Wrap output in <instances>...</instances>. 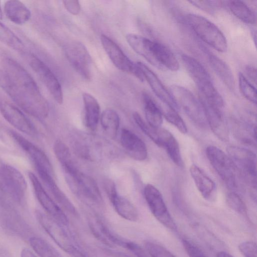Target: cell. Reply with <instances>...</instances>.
I'll return each instance as SVG.
<instances>
[{"label":"cell","mask_w":257,"mask_h":257,"mask_svg":"<svg viewBox=\"0 0 257 257\" xmlns=\"http://www.w3.org/2000/svg\"><path fill=\"white\" fill-rule=\"evenodd\" d=\"M0 87L22 109L39 119L49 112V104L34 79L17 61L8 56L2 59Z\"/></svg>","instance_id":"obj_1"},{"label":"cell","mask_w":257,"mask_h":257,"mask_svg":"<svg viewBox=\"0 0 257 257\" xmlns=\"http://www.w3.org/2000/svg\"><path fill=\"white\" fill-rule=\"evenodd\" d=\"M186 20L192 30L204 42L219 52L227 51L226 39L214 24L206 18L195 14H188Z\"/></svg>","instance_id":"obj_2"},{"label":"cell","mask_w":257,"mask_h":257,"mask_svg":"<svg viewBox=\"0 0 257 257\" xmlns=\"http://www.w3.org/2000/svg\"><path fill=\"white\" fill-rule=\"evenodd\" d=\"M206 155L211 165L224 183L230 188L235 189L238 170L228 155L214 146L206 148Z\"/></svg>","instance_id":"obj_3"},{"label":"cell","mask_w":257,"mask_h":257,"mask_svg":"<svg viewBox=\"0 0 257 257\" xmlns=\"http://www.w3.org/2000/svg\"><path fill=\"white\" fill-rule=\"evenodd\" d=\"M37 219L49 236L64 251L71 254L80 249L72 234L66 229V226L40 212L37 213Z\"/></svg>","instance_id":"obj_4"},{"label":"cell","mask_w":257,"mask_h":257,"mask_svg":"<svg viewBox=\"0 0 257 257\" xmlns=\"http://www.w3.org/2000/svg\"><path fill=\"white\" fill-rule=\"evenodd\" d=\"M170 93L174 99L195 124L206 126L207 123L202 106L199 100L188 89L179 85H172Z\"/></svg>","instance_id":"obj_5"},{"label":"cell","mask_w":257,"mask_h":257,"mask_svg":"<svg viewBox=\"0 0 257 257\" xmlns=\"http://www.w3.org/2000/svg\"><path fill=\"white\" fill-rule=\"evenodd\" d=\"M144 194L146 202L154 216L167 228L175 231L176 224L170 214L160 191L154 185L148 184Z\"/></svg>","instance_id":"obj_6"},{"label":"cell","mask_w":257,"mask_h":257,"mask_svg":"<svg viewBox=\"0 0 257 257\" xmlns=\"http://www.w3.org/2000/svg\"><path fill=\"white\" fill-rule=\"evenodd\" d=\"M100 41L109 59L119 70L133 74L140 80H145L143 74L137 63L131 61L121 48L107 36L102 34Z\"/></svg>","instance_id":"obj_7"},{"label":"cell","mask_w":257,"mask_h":257,"mask_svg":"<svg viewBox=\"0 0 257 257\" xmlns=\"http://www.w3.org/2000/svg\"><path fill=\"white\" fill-rule=\"evenodd\" d=\"M64 53L76 72L85 79L90 80L92 61L85 46L78 41L71 42L65 47Z\"/></svg>","instance_id":"obj_8"},{"label":"cell","mask_w":257,"mask_h":257,"mask_svg":"<svg viewBox=\"0 0 257 257\" xmlns=\"http://www.w3.org/2000/svg\"><path fill=\"white\" fill-rule=\"evenodd\" d=\"M29 64L54 99L58 103L62 104L63 100L62 88L51 70L43 61L33 54L30 57Z\"/></svg>","instance_id":"obj_9"},{"label":"cell","mask_w":257,"mask_h":257,"mask_svg":"<svg viewBox=\"0 0 257 257\" xmlns=\"http://www.w3.org/2000/svg\"><path fill=\"white\" fill-rule=\"evenodd\" d=\"M29 177L38 201L49 216L61 225L67 226L69 220L67 216L59 206L48 194L36 176L30 172Z\"/></svg>","instance_id":"obj_10"},{"label":"cell","mask_w":257,"mask_h":257,"mask_svg":"<svg viewBox=\"0 0 257 257\" xmlns=\"http://www.w3.org/2000/svg\"><path fill=\"white\" fill-rule=\"evenodd\" d=\"M0 112L5 119L18 130L34 136L37 130L28 117L15 105L0 93Z\"/></svg>","instance_id":"obj_11"},{"label":"cell","mask_w":257,"mask_h":257,"mask_svg":"<svg viewBox=\"0 0 257 257\" xmlns=\"http://www.w3.org/2000/svg\"><path fill=\"white\" fill-rule=\"evenodd\" d=\"M227 153L237 169L249 178L252 183L256 184L255 154L248 149L235 146L228 147Z\"/></svg>","instance_id":"obj_12"},{"label":"cell","mask_w":257,"mask_h":257,"mask_svg":"<svg viewBox=\"0 0 257 257\" xmlns=\"http://www.w3.org/2000/svg\"><path fill=\"white\" fill-rule=\"evenodd\" d=\"M10 135L32 159L36 168L43 170L53 176V166L42 150L16 131H11Z\"/></svg>","instance_id":"obj_13"},{"label":"cell","mask_w":257,"mask_h":257,"mask_svg":"<svg viewBox=\"0 0 257 257\" xmlns=\"http://www.w3.org/2000/svg\"><path fill=\"white\" fill-rule=\"evenodd\" d=\"M1 184L9 191L14 197L22 198L27 190V182L21 173L15 167L3 165L0 167Z\"/></svg>","instance_id":"obj_14"},{"label":"cell","mask_w":257,"mask_h":257,"mask_svg":"<svg viewBox=\"0 0 257 257\" xmlns=\"http://www.w3.org/2000/svg\"><path fill=\"white\" fill-rule=\"evenodd\" d=\"M199 100L204 110L207 123L212 132L222 141L227 142L229 140V130L223 110L209 104L200 96Z\"/></svg>","instance_id":"obj_15"},{"label":"cell","mask_w":257,"mask_h":257,"mask_svg":"<svg viewBox=\"0 0 257 257\" xmlns=\"http://www.w3.org/2000/svg\"><path fill=\"white\" fill-rule=\"evenodd\" d=\"M137 64L143 74L144 79L147 80L152 91L162 103L178 111L180 108L178 104L157 75L144 63L138 62Z\"/></svg>","instance_id":"obj_16"},{"label":"cell","mask_w":257,"mask_h":257,"mask_svg":"<svg viewBox=\"0 0 257 257\" xmlns=\"http://www.w3.org/2000/svg\"><path fill=\"white\" fill-rule=\"evenodd\" d=\"M181 58L186 69L197 85L199 92H205L214 86L210 75L198 61L186 54L182 55Z\"/></svg>","instance_id":"obj_17"},{"label":"cell","mask_w":257,"mask_h":257,"mask_svg":"<svg viewBox=\"0 0 257 257\" xmlns=\"http://www.w3.org/2000/svg\"><path fill=\"white\" fill-rule=\"evenodd\" d=\"M88 226L93 235L109 247H123L125 238L113 232L100 218L95 216L88 220Z\"/></svg>","instance_id":"obj_18"},{"label":"cell","mask_w":257,"mask_h":257,"mask_svg":"<svg viewBox=\"0 0 257 257\" xmlns=\"http://www.w3.org/2000/svg\"><path fill=\"white\" fill-rule=\"evenodd\" d=\"M120 143L126 153L133 159L143 161L148 157V150L143 141L136 134L126 128L120 133Z\"/></svg>","instance_id":"obj_19"},{"label":"cell","mask_w":257,"mask_h":257,"mask_svg":"<svg viewBox=\"0 0 257 257\" xmlns=\"http://www.w3.org/2000/svg\"><path fill=\"white\" fill-rule=\"evenodd\" d=\"M189 172L197 189L203 198L210 202L214 201L216 198V186L213 180L195 164L190 166Z\"/></svg>","instance_id":"obj_20"},{"label":"cell","mask_w":257,"mask_h":257,"mask_svg":"<svg viewBox=\"0 0 257 257\" xmlns=\"http://www.w3.org/2000/svg\"><path fill=\"white\" fill-rule=\"evenodd\" d=\"M36 170L42 181L55 200L68 212L77 216L78 213L75 206L58 186L53 176L43 170L38 168Z\"/></svg>","instance_id":"obj_21"},{"label":"cell","mask_w":257,"mask_h":257,"mask_svg":"<svg viewBox=\"0 0 257 257\" xmlns=\"http://www.w3.org/2000/svg\"><path fill=\"white\" fill-rule=\"evenodd\" d=\"M126 39L134 51L151 64L160 69L156 58L154 41L134 34H127Z\"/></svg>","instance_id":"obj_22"},{"label":"cell","mask_w":257,"mask_h":257,"mask_svg":"<svg viewBox=\"0 0 257 257\" xmlns=\"http://www.w3.org/2000/svg\"><path fill=\"white\" fill-rule=\"evenodd\" d=\"M82 97L84 104L83 123L89 130L95 131L100 116L99 104L95 98L89 93H84Z\"/></svg>","instance_id":"obj_23"},{"label":"cell","mask_w":257,"mask_h":257,"mask_svg":"<svg viewBox=\"0 0 257 257\" xmlns=\"http://www.w3.org/2000/svg\"><path fill=\"white\" fill-rule=\"evenodd\" d=\"M207 52L209 63L220 80L230 90L234 88L235 81L232 71L227 64L217 56Z\"/></svg>","instance_id":"obj_24"},{"label":"cell","mask_w":257,"mask_h":257,"mask_svg":"<svg viewBox=\"0 0 257 257\" xmlns=\"http://www.w3.org/2000/svg\"><path fill=\"white\" fill-rule=\"evenodd\" d=\"M108 198L114 210L119 216L130 221L138 220V210L128 199L119 195L117 191L109 196Z\"/></svg>","instance_id":"obj_25"},{"label":"cell","mask_w":257,"mask_h":257,"mask_svg":"<svg viewBox=\"0 0 257 257\" xmlns=\"http://www.w3.org/2000/svg\"><path fill=\"white\" fill-rule=\"evenodd\" d=\"M78 195H83L97 203L102 202V196L95 180L90 176L79 171L78 175Z\"/></svg>","instance_id":"obj_26"},{"label":"cell","mask_w":257,"mask_h":257,"mask_svg":"<svg viewBox=\"0 0 257 257\" xmlns=\"http://www.w3.org/2000/svg\"><path fill=\"white\" fill-rule=\"evenodd\" d=\"M4 10L7 17L13 23L22 25L30 19L31 13L28 7L19 1H8L5 4Z\"/></svg>","instance_id":"obj_27"},{"label":"cell","mask_w":257,"mask_h":257,"mask_svg":"<svg viewBox=\"0 0 257 257\" xmlns=\"http://www.w3.org/2000/svg\"><path fill=\"white\" fill-rule=\"evenodd\" d=\"M156 58L161 70L178 71L179 63L174 54L164 45L154 42Z\"/></svg>","instance_id":"obj_28"},{"label":"cell","mask_w":257,"mask_h":257,"mask_svg":"<svg viewBox=\"0 0 257 257\" xmlns=\"http://www.w3.org/2000/svg\"><path fill=\"white\" fill-rule=\"evenodd\" d=\"M143 99L148 124L154 127H161L163 122V116L159 106L147 93L143 94Z\"/></svg>","instance_id":"obj_29"},{"label":"cell","mask_w":257,"mask_h":257,"mask_svg":"<svg viewBox=\"0 0 257 257\" xmlns=\"http://www.w3.org/2000/svg\"><path fill=\"white\" fill-rule=\"evenodd\" d=\"M100 123L105 133L110 138H116L120 120L117 113L113 109H105L100 116Z\"/></svg>","instance_id":"obj_30"},{"label":"cell","mask_w":257,"mask_h":257,"mask_svg":"<svg viewBox=\"0 0 257 257\" xmlns=\"http://www.w3.org/2000/svg\"><path fill=\"white\" fill-rule=\"evenodd\" d=\"M228 7L232 14L240 20L248 24H254L256 17L254 12L243 2L231 1Z\"/></svg>","instance_id":"obj_31"},{"label":"cell","mask_w":257,"mask_h":257,"mask_svg":"<svg viewBox=\"0 0 257 257\" xmlns=\"http://www.w3.org/2000/svg\"><path fill=\"white\" fill-rule=\"evenodd\" d=\"M29 242L40 257H63L54 247L40 237H32Z\"/></svg>","instance_id":"obj_32"},{"label":"cell","mask_w":257,"mask_h":257,"mask_svg":"<svg viewBox=\"0 0 257 257\" xmlns=\"http://www.w3.org/2000/svg\"><path fill=\"white\" fill-rule=\"evenodd\" d=\"M163 116L172 125L175 126L180 132L183 134L187 133V126L178 113V111L174 108L163 103V106L160 107Z\"/></svg>","instance_id":"obj_33"},{"label":"cell","mask_w":257,"mask_h":257,"mask_svg":"<svg viewBox=\"0 0 257 257\" xmlns=\"http://www.w3.org/2000/svg\"><path fill=\"white\" fill-rule=\"evenodd\" d=\"M0 41L18 51H22L24 45L21 40L8 27L0 22Z\"/></svg>","instance_id":"obj_34"},{"label":"cell","mask_w":257,"mask_h":257,"mask_svg":"<svg viewBox=\"0 0 257 257\" xmlns=\"http://www.w3.org/2000/svg\"><path fill=\"white\" fill-rule=\"evenodd\" d=\"M53 150L62 167L74 165L68 147L62 141L57 140L54 144Z\"/></svg>","instance_id":"obj_35"},{"label":"cell","mask_w":257,"mask_h":257,"mask_svg":"<svg viewBox=\"0 0 257 257\" xmlns=\"http://www.w3.org/2000/svg\"><path fill=\"white\" fill-rule=\"evenodd\" d=\"M238 84L240 90L244 97L252 103L256 104L255 87L241 72L238 74Z\"/></svg>","instance_id":"obj_36"},{"label":"cell","mask_w":257,"mask_h":257,"mask_svg":"<svg viewBox=\"0 0 257 257\" xmlns=\"http://www.w3.org/2000/svg\"><path fill=\"white\" fill-rule=\"evenodd\" d=\"M226 202L232 210L244 216H247L246 205L241 198L236 193L231 192L226 196Z\"/></svg>","instance_id":"obj_37"},{"label":"cell","mask_w":257,"mask_h":257,"mask_svg":"<svg viewBox=\"0 0 257 257\" xmlns=\"http://www.w3.org/2000/svg\"><path fill=\"white\" fill-rule=\"evenodd\" d=\"M144 245L150 257H176L168 249L156 242L148 240Z\"/></svg>","instance_id":"obj_38"},{"label":"cell","mask_w":257,"mask_h":257,"mask_svg":"<svg viewBox=\"0 0 257 257\" xmlns=\"http://www.w3.org/2000/svg\"><path fill=\"white\" fill-rule=\"evenodd\" d=\"M182 244L189 257H209L191 241L183 238Z\"/></svg>","instance_id":"obj_39"},{"label":"cell","mask_w":257,"mask_h":257,"mask_svg":"<svg viewBox=\"0 0 257 257\" xmlns=\"http://www.w3.org/2000/svg\"><path fill=\"white\" fill-rule=\"evenodd\" d=\"M219 1H189L192 5L210 14H213L216 8L220 5Z\"/></svg>","instance_id":"obj_40"},{"label":"cell","mask_w":257,"mask_h":257,"mask_svg":"<svg viewBox=\"0 0 257 257\" xmlns=\"http://www.w3.org/2000/svg\"><path fill=\"white\" fill-rule=\"evenodd\" d=\"M238 248L244 257H257L256 244L253 241L242 242L239 244Z\"/></svg>","instance_id":"obj_41"},{"label":"cell","mask_w":257,"mask_h":257,"mask_svg":"<svg viewBox=\"0 0 257 257\" xmlns=\"http://www.w3.org/2000/svg\"><path fill=\"white\" fill-rule=\"evenodd\" d=\"M137 257H150L146 250L134 241L126 239L123 247Z\"/></svg>","instance_id":"obj_42"},{"label":"cell","mask_w":257,"mask_h":257,"mask_svg":"<svg viewBox=\"0 0 257 257\" xmlns=\"http://www.w3.org/2000/svg\"><path fill=\"white\" fill-rule=\"evenodd\" d=\"M66 9L71 14L77 15L80 11V5L79 1L70 0L63 1Z\"/></svg>","instance_id":"obj_43"},{"label":"cell","mask_w":257,"mask_h":257,"mask_svg":"<svg viewBox=\"0 0 257 257\" xmlns=\"http://www.w3.org/2000/svg\"><path fill=\"white\" fill-rule=\"evenodd\" d=\"M245 73L249 79L255 84L256 81V68L252 66L248 65L245 68Z\"/></svg>","instance_id":"obj_44"},{"label":"cell","mask_w":257,"mask_h":257,"mask_svg":"<svg viewBox=\"0 0 257 257\" xmlns=\"http://www.w3.org/2000/svg\"><path fill=\"white\" fill-rule=\"evenodd\" d=\"M21 257H37L30 249L25 248L21 251Z\"/></svg>","instance_id":"obj_45"},{"label":"cell","mask_w":257,"mask_h":257,"mask_svg":"<svg viewBox=\"0 0 257 257\" xmlns=\"http://www.w3.org/2000/svg\"><path fill=\"white\" fill-rule=\"evenodd\" d=\"M72 257H88L81 249H79L75 251L71 254Z\"/></svg>","instance_id":"obj_46"},{"label":"cell","mask_w":257,"mask_h":257,"mask_svg":"<svg viewBox=\"0 0 257 257\" xmlns=\"http://www.w3.org/2000/svg\"><path fill=\"white\" fill-rule=\"evenodd\" d=\"M216 257H234L225 251H220L216 254Z\"/></svg>","instance_id":"obj_47"},{"label":"cell","mask_w":257,"mask_h":257,"mask_svg":"<svg viewBox=\"0 0 257 257\" xmlns=\"http://www.w3.org/2000/svg\"><path fill=\"white\" fill-rule=\"evenodd\" d=\"M117 254H118L119 257H130L126 255V254H122V253H117Z\"/></svg>","instance_id":"obj_48"},{"label":"cell","mask_w":257,"mask_h":257,"mask_svg":"<svg viewBox=\"0 0 257 257\" xmlns=\"http://www.w3.org/2000/svg\"><path fill=\"white\" fill-rule=\"evenodd\" d=\"M2 18H3V14H2V9L1 8V6H0V20H2Z\"/></svg>","instance_id":"obj_49"},{"label":"cell","mask_w":257,"mask_h":257,"mask_svg":"<svg viewBox=\"0 0 257 257\" xmlns=\"http://www.w3.org/2000/svg\"><path fill=\"white\" fill-rule=\"evenodd\" d=\"M2 189H3V186L1 184V183H0V191H2Z\"/></svg>","instance_id":"obj_50"}]
</instances>
